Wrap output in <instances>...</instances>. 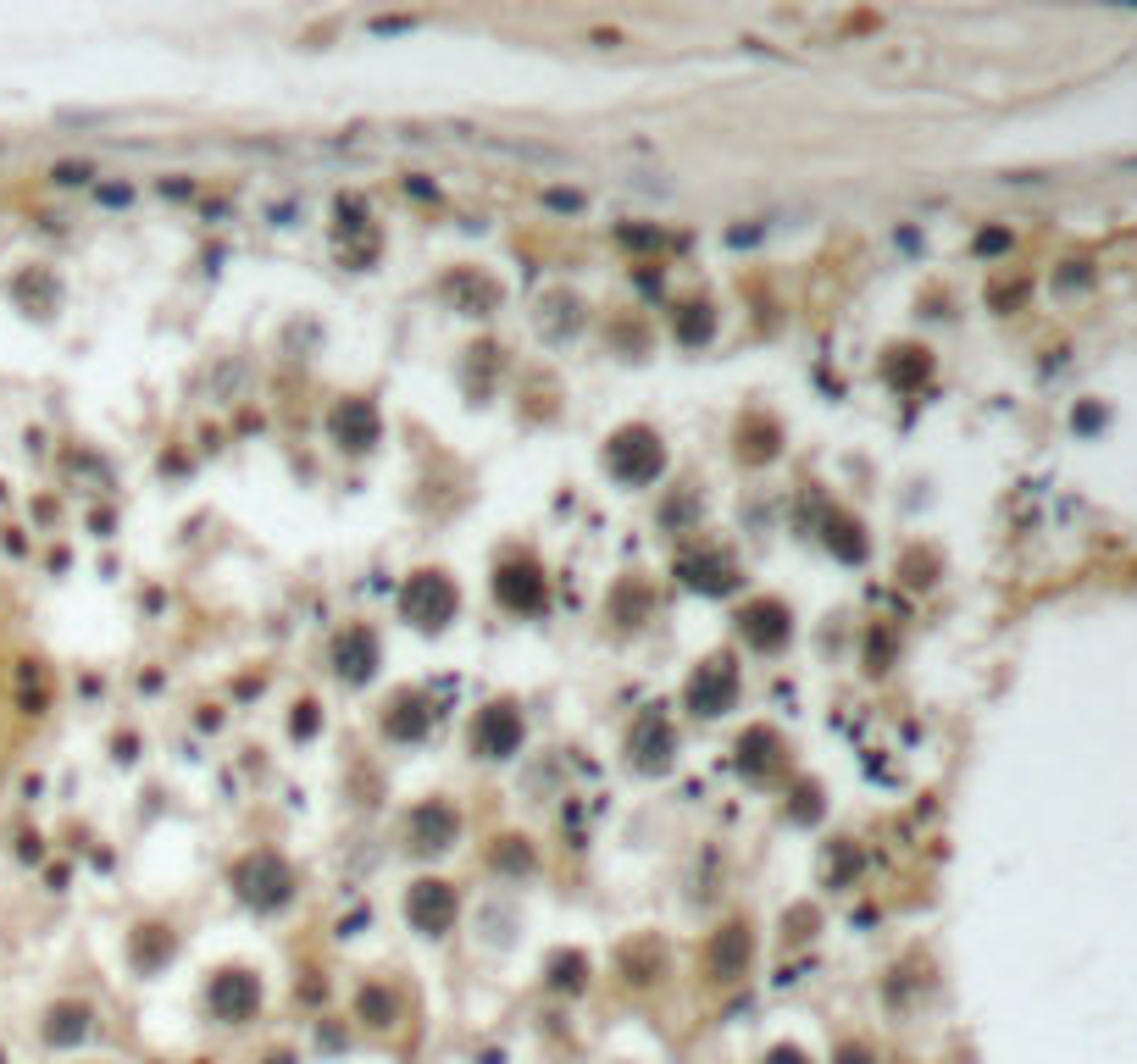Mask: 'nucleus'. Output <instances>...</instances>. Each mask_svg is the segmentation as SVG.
I'll return each instance as SVG.
<instances>
[{
  "label": "nucleus",
  "instance_id": "1",
  "mask_svg": "<svg viewBox=\"0 0 1137 1064\" xmlns=\"http://www.w3.org/2000/svg\"><path fill=\"white\" fill-rule=\"evenodd\" d=\"M211 998H217V1009H223L228 1020H239L244 1009L255 1004V981H244L239 970H228V976L217 981V993H211Z\"/></svg>",
  "mask_w": 1137,
  "mask_h": 1064
},
{
  "label": "nucleus",
  "instance_id": "2",
  "mask_svg": "<svg viewBox=\"0 0 1137 1064\" xmlns=\"http://www.w3.org/2000/svg\"><path fill=\"white\" fill-rule=\"evenodd\" d=\"M411 915H417L422 926H444L449 921V893L438 882H422L417 893H411Z\"/></svg>",
  "mask_w": 1137,
  "mask_h": 1064
},
{
  "label": "nucleus",
  "instance_id": "3",
  "mask_svg": "<svg viewBox=\"0 0 1137 1064\" xmlns=\"http://www.w3.org/2000/svg\"><path fill=\"white\" fill-rule=\"evenodd\" d=\"M727 687H732V676L721 671V665H711V682H700V676H694V704H700L705 715L727 710Z\"/></svg>",
  "mask_w": 1137,
  "mask_h": 1064
},
{
  "label": "nucleus",
  "instance_id": "4",
  "mask_svg": "<svg viewBox=\"0 0 1137 1064\" xmlns=\"http://www.w3.org/2000/svg\"><path fill=\"white\" fill-rule=\"evenodd\" d=\"M517 738H521V727L506 715V704H500V710L489 715V727H483V749H489V754H506Z\"/></svg>",
  "mask_w": 1137,
  "mask_h": 1064
}]
</instances>
